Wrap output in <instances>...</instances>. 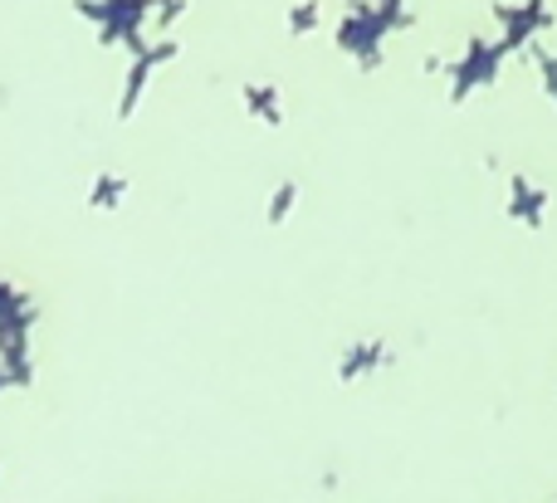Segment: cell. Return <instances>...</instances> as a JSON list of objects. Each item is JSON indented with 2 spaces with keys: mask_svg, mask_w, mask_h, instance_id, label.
Masks as SVG:
<instances>
[{
  "mask_svg": "<svg viewBox=\"0 0 557 503\" xmlns=\"http://www.w3.org/2000/svg\"><path fill=\"white\" fill-rule=\"evenodd\" d=\"M5 391H10V381H5V372H0V397H5Z\"/></svg>",
  "mask_w": 557,
  "mask_h": 503,
  "instance_id": "52a82bcc",
  "label": "cell"
},
{
  "mask_svg": "<svg viewBox=\"0 0 557 503\" xmlns=\"http://www.w3.org/2000/svg\"><path fill=\"white\" fill-rule=\"evenodd\" d=\"M123 201H127V181L117 172H98L94 186L84 191L88 211H123Z\"/></svg>",
  "mask_w": 557,
  "mask_h": 503,
  "instance_id": "277c9868",
  "label": "cell"
},
{
  "mask_svg": "<svg viewBox=\"0 0 557 503\" xmlns=\"http://www.w3.org/2000/svg\"><path fill=\"white\" fill-rule=\"evenodd\" d=\"M294 205H298V186H294V181H278L274 191H270V205H264V221H270V225H284L288 215H294Z\"/></svg>",
  "mask_w": 557,
  "mask_h": 503,
  "instance_id": "5b68a950",
  "label": "cell"
},
{
  "mask_svg": "<svg viewBox=\"0 0 557 503\" xmlns=\"http://www.w3.org/2000/svg\"><path fill=\"white\" fill-rule=\"evenodd\" d=\"M396 362V348L382 338H367V342H347L343 357H337V381L343 387H357V381H372L382 377L386 367Z\"/></svg>",
  "mask_w": 557,
  "mask_h": 503,
  "instance_id": "7a4b0ae2",
  "label": "cell"
},
{
  "mask_svg": "<svg viewBox=\"0 0 557 503\" xmlns=\"http://www.w3.org/2000/svg\"><path fill=\"white\" fill-rule=\"evenodd\" d=\"M39 303L29 299L20 284L0 274V372H5L10 391L35 387V328H39Z\"/></svg>",
  "mask_w": 557,
  "mask_h": 503,
  "instance_id": "6da1fadb",
  "label": "cell"
},
{
  "mask_svg": "<svg viewBox=\"0 0 557 503\" xmlns=\"http://www.w3.org/2000/svg\"><path fill=\"white\" fill-rule=\"evenodd\" d=\"M250 98H255V113H260L264 123H278V117H284V113L274 108V98H270V93H250Z\"/></svg>",
  "mask_w": 557,
  "mask_h": 503,
  "instance_id": "8992f818",
  "label": "cell"
},
{
  "mask_svg": "<svg viewBox=\"0 0 557 503\" xmlns=\"http://www.w3.org/2000/svg\"><path fill=\"white\" fill-rule=\"evenodd\" d=\"M504 211H509V221L523 225V230H543V221H548V211H553V191H543L529 176H513L509 196H504Z\"/></svg>",
  "mask_w": 557,
  "mask_h": 503,
  "instance_id": "3957f363",
  "label": "cell"
},
{
  "mask_svg": "<svg viewBox=\"0 0 557 503\" xmlns=\"http://www.w3.org/2000/svg\"><path fill=\"white\" fill-rule=\"evenodd\" d=\"M553 503H557V499H553Z\"/></svg>",
  "mask_w": 557,
  "mask_h": 503,
  "instance_id": "ba28073f",
  "label": "cell"
}]
</instances>
